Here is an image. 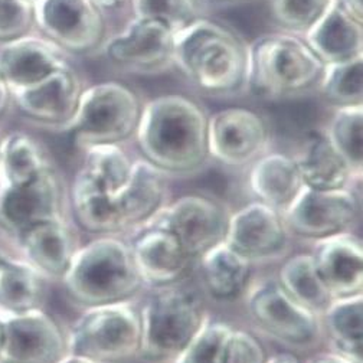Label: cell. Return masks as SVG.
<instances>
[{
    "label": "cell",
    "mask_w": 363,
    "mask_h": 363,
    "mask_svg": "<svg viewBox=\"0 0 363 363\" xmlns=\"http://www.w3.org/2000/svg\"><path fill=\"white\" fill-rule=\"evenodd\" d=\"M173 72L198 99L248 97L250 40L231 23L205 13L174 33Z\"/></svg>",
    "instance_id": "1"
},
{
    "label": "cell",
    "mask_w": 363,
    "mask_h": 363,
    "mask_svg": "<svg viewBox=\"0 0 363 363\" xmlns=\"http://www.w3.org/2000/svg\"><path fill=\"white\" fill-rule=\"evenodd\" d=\"M209 111L202 100L180 91L145 100L133 145L139 156L167 179L191 177L212 160L208 149Z\"/></svg>",
    "instance_id": "2"
},
{
    "label": "cell",
    "mask_w": 363,
    "mask_h": 363,
    "mask_svg": "<svg viewBox=\"0 0 363 363\" xmlns=\"http://www.w3.org/2000/svg\"><path fill=\"white\" fill-rule=\"evenodd\" d=\"M325 62L303 35L272 28L250 40L248 97L289 103L315 96Z\"/></svg>",
    "instance_id": "3"
},
{
    "label": "cell",
    "mask_w": 363,
    "mask_h": 363,
    "mask_svg": "<svg viewBox=\"0 0 363 363\" xmlns=\"http://www.w3.org/2000/svg\"><path fill=\"white\" fill-rule=\"evenodd\" d=\"M150 290L139 307L138 357L145 363H182L212 317L201 293L184 281Z\"/></svg>",
    "instance_id": "4"
},
{
    "label": "cell",
    "mask_w": 363,
    "mask_h": 363,
    "mask_svg": "<svg viewBox=\"0 0 363 363\" xmlns=\"http://www.w3.org/2000/svg\"><path fill=\"white\" fill-rule=\"evenodd\" d=\"M81 307L134 301L146 289L128 241L101 235L81 245L61 281Z\"/></svg>",
    "instance_id": "5"
},
{
    "label": "cell",
    "mask_w": 363,
    "mask_h": 363,
    "mask_svg": "<svg viewBox=\"0 0 363 363\" xmlns=\"http://www.w3.org/2000/svg\"><path fill=\"white\" fill-rule=\"evenodd\" d=\"M145 97L128 82L107 78L88 82L72 120L61 130L78 152L99 145L133 143Z\"/></svg>",
    "instance_id": "6"
},
{
    "label": "cell",
    "mask_w": 363,
    "mask_h": 363,
    "mask_svg": "<svg viewBox=\"0 0 363 363\" xmlns=\"http://www.w3.org/2000/svg\"><path fill=\"white\" fill-rule=\"evenodd\" d=\"M67 339L69 354L97 363L128 362L140 350V308L134 301L86 307Z\"/></svg>",
    "instance_id": "7"
},
{
    "label": "cell",
    "mask_w": 363,
    "mask_h": 363,
    "mask_svg": "<svg viewBox=\"0 0 363 363\" xmlns=\"http://www.w3.org/2000/svg\"><path fill=\"white\" fill-rule=\"evenodd\" d=\"M242 300L257 329L281 346L307 352L322 343L320 317L291 298L277 279L251 283Z\"/></svg>",
    "instance_id": "8"
},
{
    "label": "cell",
    "mask_w": 363,
    "mask_h": 363,
    "mask_svg": "<svg viewBox=\"0 0 363 363\" xmlns=\"http://www.w3.org/2000/svg\"><path fill=\"white\" fill-rule=\"evenodd\" d=\"M35 30L75 58H97L114 29L94 0H35Z\"/></svg>",
    "instance_id": "9"
},
{
    "label": "cell",
    "mask_w": 363,
    "mask_h": 363,
    "mask_svg": "<svg viewBox=\"0 0 363 363\" xmlns=\"http://www.w3.org/2000/svg\"><path fill=\"white\" fill-rule=\"evenodd\" d=\"M176 30L169 25L128 16L106 38L97 58L134 77H160L173 72Z\"/></svg>",
    "instance_id": "10"
},
{
    "label": "cell",
    "mask_w": 363,
    "mask_h": 363,
    "mask_svg": "<svg viewBox=\"0 0 363 363\" xmlns=\"http://www.w3.org/2000/svg\"><path fill=\"white\" fill-rule=\"evenodd\" d=\"M208 149L211 160L231 170H247L272 149L268 117L247 106H225L209 111Z\"/></svg>",
    "instance_id": "11"
},
{
    "label": "cell",
    "mask_w": 363,
    "mask_h": 363,
    "mask_svg": "<svg viewBox=\"0 0 363 363\" xmlns=\"http://www.w3.org/2000/svg\"><path fill=\"white\" fill-rule=\"evenodd\" d=\"M230 215L218 199L188 194L167 202L146 225L172 233L196 262L206 251L225 241Z\"/></svg>",
    "instance_id": "12"
},
{
    "label": "cell",
    "mask_w": 363,
    "mask_h": 363,
    "mask_svg": "<svg viewBox=\"0 0 363 363\" xmlns=\"http://www.w3.org/2000/svg\"><path fill=\"white\" fill-rule=\"evenodd\" d=\"M360 215V196L354 188L314 191L304 188L283 213L291 238L314 244L352 233Z\"/></svg>",
    "instance_id": "13"
},
{
    "label": "cell",
    "mask_w": 363,
    "mask_h": 363,
    "mask_svg": "<svg viewBox=\"0 0 363 363\" xmlns=\"http://www.w3.org/2000/svg\"><path fill=\"white\" fill-rule=\"evenodd\" d=\"M225 242L252 265L281 261L291 250L283 215L258 201L230 215Z\"/></svg>",
    "instance_id": "14"
},
{
    "label": "cell",
    "mask_w": 363,
    "mask_h": 363,
    "mask_svg": "<svg viewBox=\"0 0 363 363\" xmlns=\"http://www.w3.org/2000/svg\"><path fill=\"white\" fill-rule=\"evenodd\" d=\"M86 84L85 75L72 62L32 85L11 91L12 103L36 124L61 133L72 120Z\"/></svg>",
    "instance_id": "15"
},
{
    "label": "cell",
    "mask_w": 363,
    "mask_h": 363,
    "mask_svg": "<svg viewBox=\"0 0 363 363\" xmlns=\"http://www.w3.org/2000/svg\"><path fill=\"white\" fill-rule=\"evenodd\" d=\"M65 191L57 166L22 186H0V226L15 241L33 226L65 216Z\"/></svg>",
    "instance_id": "16"
},
{
    "label": "cell",
    "mask_w": 363,
    "mask_h": 363,
    "mask_svg": "<svg viewBox=\"0 0 363 363\" xmlns=\"http://www.w3.org/2000/svg\"><path fill=\"white\" fill-rule=\"evenodd\" d=\"M68 354L67 333L43 308L5 319L0 363H61Z\"/></svg>",
    "instance_id": "17"
},
{
    "label": "cell",
    "mask_w": 363,
    "mask_h": 363,
    "mask_svg": "<svg viewBox=\"0 0 363 363\" xmlns=\"http://www.w3.org/2000/svg\"><path fill=\"white\" fill-rule=\"evenodd\" d=\"M167 202V177L143 157H134L127 185L108 196L116 235L140 230Z\"/></svg>",
    "instance_id": "18"
},
{
    "label": "cell",
    "mask_w": 363,
    "mask_h": 363,
    "mask_svg": "<svg viewBox=\"0 0 363 363\" xmlns=\"http://www.w3.org/2000/svg\"><path fill=\"white\" fill-rule=\"evenodd\" d=\"M128 244L146 289L184 281L195 264L172 233L153 225L130 234Z\"/></svg>",
    "instance_id": "19"
},
{
    "label": "cell",
    "mask_w": 363,
    "mask_h": 363,
    "mask_svg": "<svg viewBox=\"0 0 363 363\" xmlns=\"http://www.w3.org/2000/svg\"><path fill=\"white\" fill-rule=\"evenodd\" d=\"M72 62L58 45L35 29L0 42V77L11 91L32 85Z\"/></svg>",
    "instance_id": "20"
},
{
    "label": "cell",
    "mask_w": 363,
    "mask_h": 363,
    "mask_svg": "<svg viewBox=\"0 0 363 363\" xmlns=\"http://www.w3.org/2000/svg\"><path fill=\"white\" fill-rule=\"evenodd\" d=\"M21 258L48 281H62L78 251L79 241L67 216L42 222L16 240Z\"/></svg>",
    "instance_id": "21"
},
{
    "label": "cell",
    "mask_w": 363,
    "mask_h": 363,
    "mask_svg": "<svg viewBox=\"0 0 363 363\" xmlns=\"http://www.w3.org/2000/svg\"><path fill=\"white\" fill-rule=\"evenodd\" d=\"M310 254L333 298L363 294V245L353 231L314 242Z\"/></svg>",
    "instance_id": "22"
},
{
    "label": "cell",
    "mask_w": 363,
    "mask_h": 363,
    "mask_svg": "<svg viewBox=\"0 0 363 363\" xmlns=\"http://www.w3.org/2000/svg\"><path fill=\"white\" fill-rule=\"evenodd\" d=\"M247 180L255 201L281 215L304 191V184L293 155L269 149L247 169Z\"/></svg>",
    "instance_id": "23"
},
{
    "label": "cell",
    "mask_w": 363,
    "mask_h": 363,
    "mask_svg": "<svg viewBox=\"0 0 363 363\" xmlns=\"http://www.w3.org/2000/svg\"><path fill=\"white\" fill-rule=\"evenodd\" d=\"M303 36L325 65L363 55V21L345 9L339 0H333Z\"/></svg>",
    "instance_id": "24"
},
{
    "label": "cell",
    "mask_w": 363,
    "mask_h": 363,
    "mask_svg": "<svg viewBox=\"0 0 363 363\" xmlns=\"http://www.w3.org/2000/svg\"><path fill=\"white\" fill-rule=\"evenodd\" d=\"M303 184L314 191H339L360 185L347 162L330 145L323 130L310 131L293 155Z\"/></svg>",
    "instance_id": "25"
},
{
    "label": "cell",
    "mask_w": 363,
    "mask_h": 363,
    "mask_svg": "<svg viewBox=\"0 0 363 363\" xmlns=\"http://www.w3.org/2000/svg\"><path fill=\"white\" fill-rule=\"evenodd\" d=\"M203 291L218 303L244 298L251 286L252 264L225 241L206 251L198 261Z\"/></svg>",
    "instance_id": "26"
},
{
    "label": "cell",
    "mask_w": 363,
    "mask_h": 363,
    "mask_svg": "<svg viewBox=\"0 0 363 363\" xmlns=\"http://www.w3.org/2000/svg\"><path fill=\"white\" fill-rule=\"evenodd\" d=\"M48 283L23 258L11 255L0 267V315L6 319L42 310L48 296Z\"/></svg>",
    "instance_id": "27"
},
{
    "label": "cell",
    "mask_w": 363,
    "mask_h": 363,
    "mask_svg": "<svg viewBox=\"0 0 363 363\" xmlns=\"http://www.w3.org/2000/svg\"><path fill=\"white\" fill-rule=\"evenodd\" d=\"M55 163L42 142L26 131H12L0 143V186L29 184Z\"/></svg>",
    "instance_id": "28"
},
{
    "label": "cell",
    "mask_w": 363,
    "mask_h": 363,
    "mask_svg": "<svg viewBox=\"0 0 363 363\" xmlns=\"http://www.w3.org/2000/svg\"><path fill=\"white\" fill-rule=\"evenodd\" d=\"M320 322L330 350L363 363V294L335 298Z\"/></svg>",
    "instance_id": "29"
},
{
    "label": "cell",
    "mask_w": 363,
    "mask_h": 363,
    "mask_svg": "<svg viewBox=\"0 0 363 363\" xmlns=\"http://www.w3.org/2000/svg\"><path fill=\"white\" fill-rule=\"evenodd\" d=\"M277 281L291 298L319 317L335 300L310 252L287 255L279 269Z\"/></svg>",
    "instance_id": "30"
},
{
    "label": "cell",
    "mask_w": 363,
    "mask_h": 363,
    "mask_svg": "<svg viewBox=\"0 0 363 363\" xmlns=\"http://www.w3.org/2000/svg\"><path fill=\"white\" fill-rule=\"evenodd\" d=\"M78 169L85 177L108 195L118 194L131 176L134 157L121 145H99L79 152Z\"/></svg>",
    "instance_id": "31"
},
{
    "label": "cell",
    "mask_w": 363,
    "mask_h": 363,
    "mask_svg": "<svg viewBox=\"0 0 363 363\" xmlns=\"http://www.w3.org/2000/svg\"><path fill=\"white\" fill-rule=\"evenodd\" d=\"M314 97L329 110L363 106V55L326 64Z\"/></svg>",
    "instance_id": "32"
},
{
    "label": "cell",
    "mask_w": 363,
    "mask_h": 363,
    "mask_svg": "<svg viewBox=\"0 0 363 363\" xmlns=\"http://www.w3.org/2000/svg\"><path fill=\"white\" fill-rule=\"evenodd\" d=\"M322 127L336 152L347 162L357 179L363 177V106L329 110Z\"/></svg>",
    "instance_id": "33"
},
{
    "label": "cell",
    "mask_w": 363,
    "mask_h": 363,
    "mask_svg": "<svg viewBox=\"0 0 363 363\" xmlns=\"http://www.w3.org/2000/svg\"><path fill=\"white\" fill-rule=\"evenodd\" d=\"M333 0H265L267 13L276 29L304 35Z\"/></svg>",
    "instance_id": "34"
},
{
    "label": "cell",
    "mask_w": 363,
    "mask_h": 363,
    "mask_svg": "<svg viewBox=\"0 0 363 363\" xmlns=\"http://www.w3.org/2000/svg\"><path fill=\"white\" fill-rule=\"evenodd\" d=\"M205 15L196 0H128V16L153 19L179 30Z\"/></svg>",
    "instance_id": "35"
},
{
    "label": "cell",
    "mask_w": 363,
    "mask_h": 363,
    "mask_svg": "<svg viewBox=\"0 0 363 363\" xmlns=\"http://www.w3.org/2000/svg\"><path fill=\"white\" fill-rule=\"evenodd\" d=\"M233 326L211 319L182 363H231L228 342Z\"/></svg>",
    "instance_id": "36"
},
{
    "label": "cell",
    "mask_w": 363,
    "mask_h": 363,
    "mask_svg": "<svg viewBox=\"0 0 363 363\" xmlns=\"http://www.w3.org/2000/svg\"><path fill=\"white\" fill-rule=\"evenodd\" d=\"M35 29L33 4L28 0H0V42Z\"/></svg>",
    "instance_id": "37"
},
{
    "label": "cell",
    "mask_w": 363,
    "mask_h": 363,
    "mask_svg": "<svg viewBox=\"0 0 363 363\" xmlns=\"http://www.w3.org/2000/svg\"><path fill=\"white\" fill-rule=\"evenodd\" d=\"M231 363H264L267 353L261 342L247 330L233 328L228 342Z\"/></svg>",
    "instance_id": "38"
},
{
    "label": "cell",
    "mask_w": 363,
    "mask_h": 363,
    "mask_svg": "<svg viewBox=\"0 0 363 363\" xmlns=\"http://www.w3.org/2000/svg\"><path fill=\"white\" fill-rule=\"evenodd\" d=\"M94 2L108 15L110 19L121 16L123 21L128 18V0H94Z\"/></svg>",
    "instance_id": "39"
},
{
    "label": "cell",
    "mask_w": 363,
    "mask_h": 363,
    "mask_svg": "<svg viewBox=\"0 0 363 363\" xmlns=\"http://www.w3.org/2000/svg\"><path fill=\"white\" fill-rule=\"evenodd\" d=\"M196 2L199 4L205 13H211L215 11H223L240 6L242 4L250 2V0H196Z\"/></svg>",
    "instance_id": "40"
},
{
    "label": "cell",
    "mask_w": 363,
    "mask_h": 363,
    "mask_svg": "<svg viewBox=\"0 0 363 363\" xmlns=\"http://www.w3.org/2000/svg\"><path fill=\"white\" fill-rule=\"evenodd\" d=\"M303 363H356V362H353L333 350H326V352H319V353L311 354Z\"/></svg>",
    "instance_id": "41"
},
{
    "label": "cell",
    "mask_w": 363,
    "mask_h": 363,
    "mask_svg": "<svg viewBox=\"0 0 363 363\" xmlns=\"http://www.w3.org/2000/svg\"><path fill=\"white\" fill-rule=\"evenodd\" d=\"M264 363H303L293 352H277L267 354Z\"/></svg>",
    "instance_id": "42"
},
{
    "label": "cell",
    "mask_w": 363,
    "mask_h": 363,
    "mask_svg": "<svg viewBox=\"0 0 363 363\" xmlns=\"http://www.w3.org/2000/svg\"><path fill=\"white\" fill-rule=\"evenodd\" d=\"M12 104V94L8 84L4 81V78L0 77V117H2L9 106Z\"/></svg>",
    "instance_id": "43"
},
{
    "label": "cell",
    "mask_w": 363,
    "mask_h": 363,
    "mask_svg": "<svg viewBox=\"0 0 363 363\" xmlns=\"http://www.w3.org/2000/svg\"><path fill=\"white\" fill-rule=\"evenodd\" d=\"M345 9H347L353 16L363 21V0H339Z\"/></svg>",
    "instance_id": "44"
},
{
    "label": "cell",
    "mask_w": 363,
    "mask_h": 363,
    "mask_svg": "<svg viewBox=\"0 0 363 363\" xmlns=\"http://www.w3.org/2000/svg\"><path fill=\"white\" fill-rule=\"evenodd\" d=\"M61 363H97V362H93L81 356H75V354H68Z\"/></svg>",
    "instance_id": "45"
},
{
    "label": "cell",
    "mask_w": 363,
    "mask_h": 363,
    "mask_svg": "<svg viewBox=\"0 0 363 363\" xmlns=\"http://www.w3.org/2000/svg\"><path fill=\"white\" fill-rule=\"evenodd\" d=\"M4 330H5V319L0 315V349H2V343H4Z\"/></svg>",
    "instance_id": "46"
},
{
    "label": "cell",
    "mask_w": 363,
    "mask_h": 363,
    "mask_svg": "<svg viewBox=\"0 0 363 363\" xmlns=\"http://www.w3.org/2000/svg\"><path fill=\"white\" fill-rule=\"evenodd\" d=\"M9 257H11L9 254H6L2 248H0V267H2L9 259Z\"/></svg>",
    "instance_id": "47"
},
{
    "label": "cell",
    "mask_w": 363,
    "mask_h": 363,
    "mask_svg": "<svg viewBox=\"0 0 363 363\" xmlns=\"http://www.w3.org/2000/svg\"><path fill=\"white\" fill-rule=\"evenodd\" d=\"M2 138H4V135H2V134H0V143H2Z\"/></svg>",
    "instance_id": "48"
},
{
    "label": "cell",
    "mask_w": 363,
    "mask_h": 363,
    "mask_svg": "<svg viewBox=\"0 0 363 363\" xmlns=\"http://www.w3.org/2000/svg\"><path fill=\"white\" fill-rule=\"evenodd\" d=\"M28 2H32V4H33V2H35V0H28Z\"/></svg>",
    "instance_id": "49"
}]
</instances>
